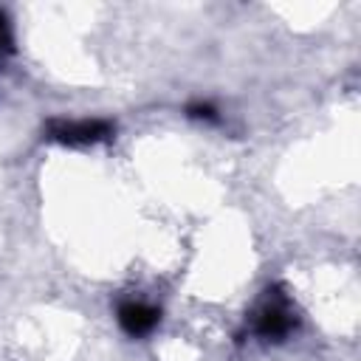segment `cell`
Wrapping results in <instances>:
<instances>
[{"label":"cell","mask_w":361,"mask_h":361,"mask_svg":"<svg viewBox=\"0 0 361 361\" xmlns=\"http://www.w3.org/2000/svg\"><path fill=\"white\" fill-rule=\"evenodd\" d=\"M293 324H296V319L290 316L288 302H285L279 293L271 296V290H268V299H265V305L259 307V313H257V319H254V330H257L262 338L279 341V338H285V336L290 333Z\"/></svg>","instance_id":"6da1fadb"},{"label":"cell","mask_w":361,"mask_h":361,"mask_svg":"<svg viewBox=\"0 0 361 361\" xmlns=\"http://www.w3.org/2000/svg\"><path fill=\"white\" fill-rule=\"evenodd\" d=\"M51 138L62 144H96L113 133V124L104 118H79V121H51Z\"/></svg>","instance_id":"7a4b0ae2"},{"label":"cell","mask_w":361,"mask_h":361,"mask_svg":"<svg viewBox=\"0 0 361 361\" xmlns=\"http://www.w3.org/2000/svg\"><path fill=\"white\" fill-rule=\"evenodd\" d=\"M161 319V310L144 302H124L118 307V324L127 336H147Z\"/></svg>","instance_id":"3957f363"},{"label":"cell","mask_w":361,"mask_h":361,"mask_svg":"<svg viewBox=\"0 0 361 361\" xmlns=\"http://www.w3.org/2000/svg\"><path fill=\"white\" fill-rule=\"evenodd\" d=\"M186 116L192 118H203V121H217V110L209 104V102H195L186 107Z\"/></svg>","instance_id":"277c9868"}]
</instances>
